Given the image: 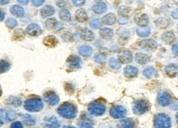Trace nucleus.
Listing matches in <instances>:
<instances>
[{
	"instance_id": "obj_1",
	"label": "nucleus",
	"mask_w": 178,
	"mask_h": 128,
	"mask_svg": "<svg viewBox=\"0 0 178 128\" xmlns=\"http://www.w3.org/2000/svg\"><path fill=\"white\" fill-rule=\"evenodd\" d=\"M58 112L64 118L73 119L77 115V108L73 103L64 102L58 108Z\"/></svg>"
},
{
	"instance_id": "obj_2",
	"label": "nucleus",
	"mask_w": 178,
	"mask_h": 128,
	"mask_svg": "<svg viewBox=\"0 0 178 128\" xmlns=\"http://www.w3.org/2000/svg\"><path fill=\"white\" fill-rule=\"evenodd\" d=\"M44 108V104L41 99H29L24 102V108L29 112H40Z\"/></svg>"
},
{
	"instance_id": "obj_3",
	"label": "nucleus",
	"mask_w": 178,
	"mask_h": 128,
	"mask_svg": "<svg viewBox=\"0 0 178 128\" xmlns=\"http://www.w3.org/2000/svg\"><path fill=\"white\" fill-rule=\"evenodd\" d=\"M172 126V121L169 116L164 113H158L155 116V128H170Z\"/></svg>"
},
{
	"instance_id": "obj_4",
	"label": "nucleus",
	"mask_w": 178,
	"mask_h": 128,
	"mask_svg": "<svg viewBox=\"0 0 178 128\" xmlns=\"http://www.w3.org/2000/svg\"><path fill=\"white\" fill-rule=\"evenodd\" d=\"M88 111L93 116H101L105 113L106 106L101 102H93L88 106Z\"/></svg>"
},
{
	"instance_id": "obj_5",
	"label": "nucleus",
	"mask_w": 178,
	"mask_h": 128,
	"mask_svg": "<svg viewBox=\"0 0 178 128\" xmlns=\"http://www.w3.org/2000/svg\"><path fill=\"white\" fill-rule=\"evenodd\" d=\"M149 109V103L146 100H138L134 103L133 111L135 114L141 115L146 112Z\"/></svg>"
},
{
	"instance_id": "obj_6",
	"label": "nucleus",
	"mask_w": 178,
	"mask_h": 128,
	"mask_svg": "<svg viewBox=\"0 0 178 128\" xmlns=\"http://www.w3.org/2000/svg\"><path fill=\"white\" fill-rule=\"evenodd\" d=\"M127 111L123 106H114L113 108H111L110 111V114L112 117L114 118H122L126 116Z\"/></svg>"
},
{
	"instance_id": "obj_7",
	"label": "nucleus",
	"mask_w": 178,
	"mask_h": 128,
	"mask_svg": "<svg viewBox=\"0 0 178 128\" xmlns=\"http://www.w3.org/2000/svg\"><path fill=\"white\" fill-rule=\"evenodd\" d=\"M118 61L122 64H129L133 61V55L128 50H123L118 54Z\"/></svg>"
},
{
	"instance_id": "obj_8",
	"label": "nucleus",
	"mask_w": 178,
	"mask_h": 128,
	"mask_svg": "<svg viewBox=\"0 0 178 128\" xmlns=\"http://www.w3.org/2000/svg\"><path fill=\"white\" fill-rule=\"evenodd\" d=\"M158 103L163 106V107H166L171 103L172 101V97L169 93L166 92V91H161L160 93H158Z\"/></svg>"
},
{
	"instance_id": "obj_9",
	"label": "nucleus",
	"mask_w": 178,
	"mask_h": 128,
	"mask_svg": "<svg viewBox=\"0 0 178 128\" xmlns=\"http://www.w3.org/2000/svg\"><path fill=\"white\" fill-rule=\"evenodd\" d=\"M139 47L143 50H146L148 51H154L158 48V44L152 39L143 40L139 43Z\"/></svg>"
},
{
	"instance_id": "obj_10",
	"label": "nucleus",
	"mask_w": 178,
	"mask_h": 128,
	"mask_svg": "<svg viewBox=\"0 0 178 128\" xmlns=\"http://www.w3.org/2000/svg\"><path fill=\"white\" fill-rule=\"evenodd\" d=\"M134 22L141 27H146L149 22V17L145 13H137L134 16Z\"/></svg>"
},
{
	"instance_id": "obj_11",
	"label": "nucleus",
	"mask_w": 178,
	"mask_h": 128,
	"mask_svg": "<svg viewBox=\"0 0 178 128\" xmlns=\"http://www.w3.org/2000/svg\"><path fill=\"white\" fill-rule=\"evenodd\" d=\"M67 64L69 68L70 69H73V70H77L81 67V64H82V61L81 59L79 58V56L77 55H71L69 56L67 60Z\"/></svg>"
},
{
	"instance_id": "obj_12",
	"label": "nucleus",
	"mask_w": 178,
	"mask_h": 128,
	"mask_svg": "<svg viewBox=\"0 0 178 128\" xmlns=\"http://www.w3.org/2000/svg\"><path fill=\"white\" fill-rule=\"evenodd\" d=\"M26 32L30 36H36L41 35V28L40 27L38 24L35 23H32L29 24L26 29Z\"/></svg>"
},
{
	"instance_id": "obj_13",
	"label": "nucleus",
	"mask_w": 178,
	"mask_h": 128,
	"mask_svg": "<svg viewBox=\"0 0 178 128\" xmlns=\"http://www.w3.org/2000/svg\"><path fill=\"white\" fill-rule=\"evenodd\" d=\"M45 101L50 105H56L59 101V98L54 92H47L44 95Z\"/></svg>"
},
{
	"instance_id": "obj_14",
	"label": "nucleus",
	"mask_w": 178,
	"mask_h": 128,
	"mask_svg": "<svg viewBox=\"0 0 178 128\" xmlns=\"http://www.w3.org/2000/svg\"><path fill=\"white\" fill-rule=\"evenodd\" d=\"M44 126L46 128H57L59 126V122L55 116H48L44 121Z\"/></svg>"
},
{
	"instance_id": "obj_15",
	"label": "nucleus",
	"mask_w": 178,
	"mask_h": 128,
	"mask_svg": "<svg viewBox=\"0 0 178 128\" xmlns=\"http://www.w3.org/2000/svg\"><path fill=\"white\" fill-rule=\"evenodd\" d=\"M165 72L171 78L178 75V65L176 64H170L165 68Z\"/></svg>"
},
{
	"instance_id": "obj_16",
	"label": "nucleus",
	"mask_w": 178,
	"mask_h": 128,
	"mask_svg": "<svg viewBox=\"0 0 178 128\" xmlns=\"http://www.w3.org/2000/svg\"><path fill=\"white\" fill-rule=\"evenodd\" d=\"M176 35L173 33V32L172 31H168V32H164L163 34L162 35V40L165 44H172V42H174L176 40Z\"/></svg>"
},
{
	"instance_id": "obj_17",
	"label": "nucleus",
	"mask_w": 178,
	"mask_h": 128,
	"mask_svg": "<svg viewBox=\"0 0 178 128\" xmlns=\"http://www.w3.org/2000/svg\"><path fill=\"white\" fill-rule=\"evenodd\" d=\"M92 11L96 14L101 15L106 11L107 7H106V4L105 3H103V2H98V3H96L94 4L92 8Z\"/></svg>"
},
{
	"instance_id": "obj_18",
	"label": "nucleus",
	"mask_w": 178,
	"mask_h": 128,
	"mask_svg": "<svg viewBox=\"0 0 178 128\" xmlns=\"http://www.w3.org/2000/svg\"><path fill=\"white\" fill-rule=\"evenodd\" d=\"M80 36L82 40H84L86 41H93L94 38H95V35H94L93 32H92L91 30L88 29V28H84L81 31Z\"/></svg>"
},
{
	"instance_id": "obj_19",
	"label": "nucleus",
	"mask_w": 178,
	"mask_h": 128,
	"mask_svg": "<svg viewBox=\"0 0 178 128\" xmlns=\"http://www.w3.org/2000/svg\"><path fill=\"white\" fill-rule=\"evenodd\" d=\"M55 8L51 5H46L45 6L44 8H42L41 10V16L43 18H48V17H50L52 16L54 13H55Z\"/></svg>"
},
{
	"instance_id": "obj_20",
	"label": "nucleus",
	"mask_w": 178,
	"mask_h": 128,
	"mask_svg": "<svg viewBox=\"0 0 178 128\" xmlns=\"http://www.w3.org/2000/svg\"><path fill=\"white\" fill-rule=\"evenodd\" d=\"M138 72H139V71H138L137 68L134 67V66H131V65L126 66V67L124 69V74H125V75H126L127 78H134L135 76H137Z\"/></svg>"
},
{
	"instance_id": "obj_21",
	"label": "nucleus",
	"mask_w": 178,
	"mask_h": 128,
	"mask_svg": "<svg viewBox=\"0 0 178 128\" xmlns=\"http://www.w3.org/2000/svg\"><path fill=\"white\" fill-rule=\"evenodd\" d=\"M75 18L79 22H84L88 20V14L84 9H79L75 12Z\"/></svg>"
},
{
	"instance_id": "obj_22",
	"label": "nucleus",
	"mask_w": 178,
	"mask_h": 128,
	"mask_svg": "<svg viewBox=\"0 0 178 128\" xmlns=\"http://www.w3.org/2000/svg\"><path fill=\"white\" fill-rule=\"evenodd\" d=\"M102 23L105 25H113L116 22V15L113 13H107L102 18Z\"/></svg>"
},
{
	"instance_id": "obj_23",
	"label": "nucleus",
	"mask_w": 178,
	"mask_h": 128,
	"mask_svg": "<svg viewBox=\"0 0 178 128\" xmlns=\"http://www.w3.org/2000/svg\"><path fill=\"white\" fill-rule=\"evenodd\" d=\"M45 46L47 47H55L58 45V40L55 36H48L44 39Z\"/></svg>"
},
{
	"instance_id": "obj_24",
	"label": "nucleus",
	"mask_w": 178,
	"mask_h": 128,
	"mask_svg": "<svg viewBox=\"0 0 178 128\" xmlns=\"http://www.w3.org/2000/svg\"><path fill=\"white\" fill-rule=\"evenodd\" d=\"M150 59V56L143 53H137L135 55V61L140 64H144L148 63Z\"/></svg>"
},
{
	"instance_id": "obj_25",
	"label": "nucleus",
	"mask_w": 178,
	"mask_h": 128,
	"mask_svg": "<svg viewBox=\"0 0 178 128\" xmlns=\"http://www.w3.org/2000/svg\"><path fill=\"white\" fill-rule=\"evenodd\" d=\"M118 128H134V121L130 118L121 120L117 126Z\"/></svg>"
},
{
	"instance_id": "obj_26",
	"label": "nucleus",
	"mask_w": 178,
	"mask_h": 128,
	"mask_svg": "<svg viewBox=\"0 0 178 128\" xmlns=\"http://www.w3.org/2000/svg\"><path fill=\"white\" fill-rule=\"evenodd\" d=\"M10 12L13 16L21 18L24 15V9L22 7L19 6V5H13V6L10 9Z\"/></svg>"
},
{
	"instance_id": "obj_27",
	"label": "nucleus",
	"mask_w": 178,
	"mask_h": 128,
	"mask_svg": "<svg viewBox=\"0 0 178 128\" xmlns=\"http://www.w3.org/2000/svg\"><path fill=\"white\" fill-rule=\"evenodd\" d=\"M143 74L146 76L147 78L152 79V78H155L156 76L158 75V71L154 67L149 66V67L145 68L143 70Z\"/></svg>"
},
{
	"instance_id": "obj_28",
	"label": "nucleus",
	"mask_w": 178,
	"mask_h": 128,
	"mask_svg": "<svg viewBox=\"0 0 178 128\" xmlns=\"http://www.w3.org/2000/svg\"><path fill=\"white\" fill-rule=\"evenodd\" d=\"M79 52L82 56H90L92 54V48L88 45H82L79 48Z\"/></svg>"
},
{
	"instance_id": "obj_29",
	"label": "nucleus",
	"mask_w": 178,
	"mask_h": 128,
	"mask_svg": "<svg viewBox=\"0 0 178 128\" xmlns=\"http://www.w3.org/2000/svg\"><path fill=\"white\" fill-rule=\"evenodd\" d=\"M113 30L108 27H104L100 30L99 34L101 36V37L103 39H111L113 36Z\"/></svg>"
},
{
	"instance_id": "obj_30",
	"label": "nucleus",
	"mask_w": 178,
	"mask_h": 128,
	"mask_svg": "<svg viewBox=\"0 0 178 128\" xmlns=\"http://www.w3.org/2000/svg\"><path fill=\"white\" fill-rule=\"evenodd\" d=\"M136 33L137 35L140 37H148L150 33H151V29L149 26H146V27H139L136 30Z\"/></svg>"
},
{
	"instance_id": "obj_31",
	"label": "nucleus",
	"mask_w": 178,
	"mask_h": 128,
	"mask_svg": "<svg viewBox=\"0 0 178 128\" xmlns=\"http://www.w3.org/2000/svg\"><path fill=\"white\" fill-rule=\"evenodd\" d=\"M59 18L64 22H69L71 20V14L69 11L66 9H62L59 12Z\"/></svg>"
},
{
	"instance_id": "obj_32",
	"label": "nucleus",
	"mask_w": 178,
	"mask_h": 128,
	"mask_svg": "<svg viewBox=\"0 0 178 128\" xmlns=\"http://www.w3.org/2000/svg\"><path fill=\"white\" fill-rule=\"evenodd\" d=\"M155 25L159 27V28H166L169 25V21L165 18H158L155 21Z\"/></svg>"
},
{
	"instance_id": "obj_33",
	"label": "nucleus",
	"mask_w": 178,
	"mask_h": 128,
	"mask_svg": "<svg viewBox=\"0 0 178 128\" xmlns=\"http://www.w3.org/2000/svg\"><path fill=\"white\" fill-rule=\"evenodd\" d=\"M11 67V64L8 61L5 60H1L0 61V74H3L7 72Z\"/></svg>"
},
{
	"instance_id": "obj_34",
	"label": "nucleus",
	"mask_w": 178,
	"mask_h": 128,
	"mask_svg": "<svg viewBox=\"0 0 178 128\" xmlns=\"http://www.w3.org/2000/svg\"><path fill=\"white\" fill-rule=\"evenodd\" d=\"M24 37H25V32L22 29H18L13 32L12 38L16 41H22L23 40Z\"/></svg>"
},
{
	"instance_id": "obj_35",
	"label": "nucleus",
	"mask_w": 178,
	"mask_h": 128,
	"mask_svg": "<svg viewBox=\"0 0 178 128\" xmlns=\"http://www.w3.org/2000/svg\"><path fill=\"white\" fill-rule=\"evenodd\" d=\"M58 25V22L56 21L55 18H49L45 21V26L47 29H56V26Z\"/></svg>"
},
{
	"instance_id": "obj_36",
	"label": "nucleus",
	"mask_w": 178,
	"mask_h": 128,
	"mask_svg": "<svg viewBox=\"0 0 178 128\" xmlns=\"http://www.w3.org/2000/svg\"><path fill=\"white\" fill-rule=\"evenodd\" d=\"M23 122L26 126H34L35 124V120L34 117L29 114H24L23 116Z\"/></svg>"
},
{
	"instance_id": "obj_37",
	"label": "nucleus",
	"mask_w": 178,
	"mask_h": 128,
	"mask_svg": "<svg viewBox=\"0 0 178 128\" xmlns=\"http://www.w3.org/2000/svg\"><path fill=\"white\" fill-rule=\"evenodd\" d=\"M119 14L120 16H122L124 18L129 17L130 15V12H131V9L128 6H121L119 9Z\"/></svg>"
},
{
	"instance_id": "obj_38",
	"label": "nucleus",
	"mask_w": 178,
	"mask_h": 128,
	"mask_svg": "<svg viewBox=\"0 0 178 128\" xmlns=\"http://www.w3.org/2000/svg\"><path fill=\"white\" fill-rule=\"evenodd\" d=\"M9 122L8 116V111L0 109V126H2L6 122Z\"/></svg>"
},
{
	"instance_id": "obj_39",
	"label": "nucleus",
	"mask_w": 178,
	"mask_h": 128,
	"mask_svg": "<svg viewBox=\"0 0 178 128\" xmlns=\"http://www.w3.org/2000/svg\"><path fill=\"white\" fill-rule=\"evenodd\" d=\"M109 66L114 70H118L120 68V61L116 58H111L109 61Z\"/></svg>"
},
{
	"instance_id": "obj_40",
	"label": "nucleus",
	"mask_w": 178,
	"mask_h": 128,
	"mask_svg": "<svg viewBox=\"0 0 178 128\" xmlns=\"http://www.w3.org/2000/svg\"><path fill=\"white\" fill-rule=\"evenodd\" d=\"M8 103L14 107H19L22 104V100L18 97H11L8 99Z\"/></svg>"
},
{
	"instance_id": "obj_41",
	"label": "nucleus",
	"mask_w": 178,
	"mask_h": 128,
	"mask_svg": "<svg viewBox=\"0 0 178 128\" xmlns=\"http://www.w3.org/2000/svg\"><path fill=\"white\" fill-rule=\"evenodd\" d=\"M6 25L9 28H14L15 26H17V25H18V22L14 18H9L7 19Z\"/></svg>"
},
{
	"instance_id": "obj_42",
	"label": "nucleus",
	"mask_w": 178,
	"mask_h": 128,
	"mask_svg": "<svg viewBox=\"0 0 178 128\" xmlns=\"http://www.w3.org/2000/svg\"><path fill=\"white\" fill-rule=\"evenodd\" d=\"M89 25H90L92 28L94 29H98L100 28V26H102V23H101V22H100L99 19H92V20L90 21V22H89Z\"/></svg>"
},
{
	"instance_id": "obj_43",
	"label": "nucleus",
	"mask_w": 178,
	"mask_h": 128,
	"mask_svg": "<svg viewBox=\"0 0 178 128\" xmlns=\"http://www.w3.org/2000/svg\"><path fill=\"white\" fill-rule=\"evenodd\" d=\"M105 59H106L105 56L102 55V54H101V53H99V54H96V55H95V57H94L95 61H96V63H99V64L103 63V62L105 61Z\"/></svg>"
},
{
	"instance_id": "obj_44",
	"label": "nucleus",
	"mask_w": 178,
	"mask_h": 128,
	"mask_svg": "<svg viewBox=\"0 0 178 128\" xmlns=\"http://www.w3.org/2000/svg\"><path fill=\"white\" fill-rule=\"evenodd\" d=\"M79 127L80 128H93L92 125L91 124V122L88 121H83L79 123Z\"/></svg>"
},
{
	"instance_id": "obj_45",
	"label": "nucleus",
	"mask_w": 178,
	"mask_h": 128,
	"mask_svg": "<svg viewBox=\"0 0 178 128\" xmlns=\"http://www.w3.org/2000/svg\"><path fill=\"white\" fill-rule=\"evenodd\" d=\"M32 3L35 7H40L42 4H44L45 2L43 0H32Z\"/></svg>"
},
{
	"instance_id": "obj_46",
	"label": "nucleus",
	"mask_w": 178,
	"mask_h": 128,
	"mask_svg": "<svg viewBox=\"0 0 178 128\" xmlns=\"http://www.w3.org/2000/svg\"><path fill=\"white\" fill-rule=\"evenodd\" d=\"M8 121H12L16 118V113L13 111H8Z\"/></svg>"
},
{
	"instance_id": "obj_47",
	"label": "nucleus",
	"mask_w": 178,
	"mask_h": 128,
	"mask_svg": "<svg viewBox=\"0 0 178 128\" xmlns=\"http://www.w3.org/2000/svg\"><path fill=\"white\" fill-rule=\"evenodd\" d=\"M11 128H23V126L20 122H15L11 125Z\"/></svg>"
},
{
	"instance_id": "obj_48",
	"label": "nucleus",
	"mask_w": 178,
	"mask_h": 128,
	"mask_svg": "<svg viewBox=\"0 0 178 128\" xmlns=\"http://www.w3.org/2000/svg\"><path fill=\"white\" fill-rule=\"evenodd\" d=\"M172 53H173V55H175V56H178V43L175 44L172 48Z\"/></svg>"
},
{
	"instance_id": "obj_49",
	"label": "nucleus",
	"mask_w": 178,
	"mask_h": 128,
	"mask_svg": "<svg viewBox=\"0 0 178 128\" xmlns=\"http://www.w3.org/2000/svg\"><path fill=\"white\" fill-rule=\"evenodd\" d=\"M73 3L76 6H82L85 4V1H77V0H73Z\"/></svg>"
},
{
	"instance_id": "obj_50",
	"label": "nucleus",
	"mask_w": 178,
	"mask_h": 128,
	"mask_svg": "<svg viewBox=\"0 0 178 128\" xmlns=\"http://www.w3.org/2000/svg\"><path fill=\"white\" fill-rule=\"evenodd\" d=\"M172 18H175V19H178V9H175L172 12Z\"/></svg>"
},
{
	"instance_id": "obj_51",
	"label": "nucleus",
	"mask_w": 178,
	"mask_h": 128,
	"mask_svg": "<svg viewBox=\"0 0 178 128\" xmlns=\"http://www.w3.org/2000/svg\"><path fill=\"white\" fill-rule=\"evenodd\" d=\"M4 17H5V13L3 11H2L1 9H0V22H2V21L4 19Z\"/></svg>"
},
{
	"instance_id": "obj_52",
	"label": "nucleus",
	"mask_w": 178,
	"mask_h": 128,
	"mask_svg": "<svg viewBox=\"0 0 178 128\" xmlns=\"http://www.w3.org/2000/svg\"><path fill=\"white\" fill-rule=\"evenodd\" d=\"M18 3H21V4H27V3H29V1L28 0H18Z\"/></svg>"
},
{
	"instance_id": "obj_53",
	"label": "nucleus",
	"mask_w": 178,
	"mask_h": 128,
	"mask_svg": "<svg viewBox=\"0 0 178 128\" xmlns=\"http://www.w3.org/2000/svg\"><path fill=\"white\" fill-rule=\"evenodd\" d=\"M9 3V1H0V4L1 5H5V4H8Z\"/></svg>"
},
{
	"instance_id": "obj_54",
	"label": "nucleus",
	"mask_w": 178,
	"mask_h": 128,
	"mask_svg": "<svg viewBox=\"0 0 178 128\" xmlns=\"http://www.w3.org/2000/svg\"><path fill=\"white\" fill-rule=\"evenodd\" d=\"M64 128H75V127H73V126H64Z\"/></svg>"
},
{
	"instance_id": "obj_55",
	"label": "nucleus",
	"mask_w": 178,
	"mask_h": 128,
	"mask_svg": "<svg viewBox=\"0 0 178 128\" xmlns=\"http://www.w3.org/2000/svg\"><path fill=\"white\" fill-rule=\"evenodd\" d=\"M176 121H177V122H178V112H177V114H176Z\"/></svg>"
},
{
	"instance_id": "obj_56",
	"label": "nucleus",
	"mask_w": 178,
	"mask_h": 128,
	"mask_svg": "<svg viewBox=\"0 0 178 128\" xmlns=\"http://www.w3.org/2000/svg\"><path fill=\"white\" fill-rule=\"evenodd\" d=\"M1 94H2V90H1V88H0V96H1Z\"/></svg>"
},
{
	"instance_id": "obj_57",
	"label": "nucleus",
	"mask_w": 178,
	"mask_h": 128,
	"mask_svg": "<svg viewBox=\"0 0 178 128\" xmlns=\"http://www.w3.org/2000/svg\"><path fill=\"white\" fill-rule=\"evenodd\" d=\"M177 26H178V25H177Z\"/></svg>"
}]
</instances>
